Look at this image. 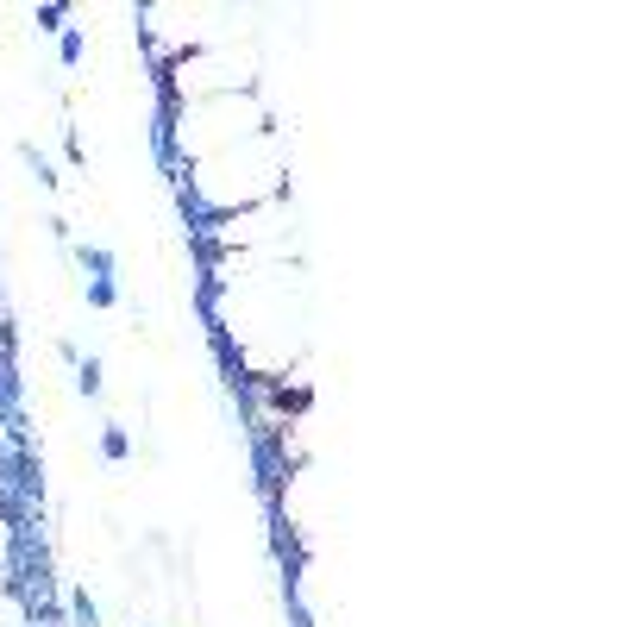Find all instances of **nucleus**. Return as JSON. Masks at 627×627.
<instances>
[{
    "label": "nucleus",
    "instance_id": "nucleus-1",
    "mask_svg": "<svg viewBox=\"0 0 627 627\" xmlns=\"http://www.w3.org/2000/svg\"><path fill=\"white\" fill-rule=\"evenodd\" d=\"M76 264L88 283H113V270H120V258H113V245H76Z\"/></svg>",
    "mask_w": 627,
    "mask_h": 627
},
{
    "label": "nucleus",
    "instance_id": "nucleus-2",
    "mask_svg": "<svg viewBox=\"0 0 627 627\" xmlns=\"http://www.w3.org/2000/svg\"><path fill=\"white\" fill-rule=\"evenodd\" d=\"M13 565H19V521L13 508H0V590L13 584Z\"/></svg>",
    "mask_w": 627,
    "mask_h": 627
},
{
    "label": "nucleus",
    "instance_id": "nucleus-3",
    "mask_svg": "<svg viewBox=\"0 0 627 627\" xmlns=\"http://www.w3.org/2000/svg\"><path fill=\"white\" fill-rule=\"evenodd\" d=\"M101 458H107V464H126V458H132V433H126V421H107V427H101Z\"/></svg>",
    "mask_w": 627,
    "mask_h": 627
},
{
    "label": "nucleus",
    "instance_id": "nucleus-4",
    "mask_svg": "<svg viewBox=\"0 0 627 627\" xmlns=\"http://www.w3.org/2000/svg\"><path fill=\"white\" fill-rule=\"evenodd\" d=\"M0 627H32V602H26V596H19L13 584H7V590H0Z\"/></svg>",
    "mask_w": 627,
    "mask_h": 627
},
{
    "label": "nucleus",
    "instance_id": "nucleus-5",
    "mask_svg": "<svg viewBox=\"0 0 627 627\" xmlns=\"http://www.w3.org/2000/svg\"><path fill=\"white\" fill-rule=\"evenodd\" d=\"M19 157H26V170L44 182V189H57V164H51V157H44V151L32 145V138H19Z\"/></svg>",
    "mask_w": 627,
    "mask_h": 627
},
{
    "label": "nucleus",
    "instance_id": "nucleus-6",
    "mask_svg": "<svg viewBox=\"0 0 627 627\" xmlns=\"http://www.w3.org/2000/svg\"><path fill=\"white\" fill-rule=\"evenodd\" d=\"M69 615H76V627H101V602L76 584V590H69Z\"/></svg>",
    "mask_w": 627,
    "mask_h": 627
},
{
    "label": "nucleus",
    "instance_id": "nucleus-7",
    "mask_svg": "<svg viewBox=\"0 0 627 627\" xmlns=\"http://www.w3.org/2000/svg\"><path fill=\"white\" fill-rule=\"evenodd\" d=\"M76 389H82V396H88V402H95V396H101V389H107V383H101V358H95V352H88V358L76 364Z\"/></svg>",
    "mask_w": 627,
    "mask_h": 627
},
{
    "label": "nucleus",
    "instance_id": "nucleus-8",
    "mask_svg": "<svg viewBox=\"0 0 627 627\" xmlns=\"http://www.w3.org/2000/svg\"><path fill=\"white\" fill-rule=\"evenodd\" d=\"M57 57H63L69 69L82 63V32H76V26H63V38H57Z\"/></svg>",
    "mask_w": 627,
    "mask_h": 627
},
{
    "label": "nucleus",
    "instance_id": "nucleus-9",
    "mask_svg": "<svg viewBox=\"0 0 627 627\" xmlns=\"http://www.w3.org/2000/svg\"><path fill=\"white\" fill-rule=\"evenodd\" d=\"M88 308H120V289L113 283H88Z\"/></svg>",
    "mask_w": 627,
    "mask_h": 627
},
{
    "label": "nucleus",
    "instance_id": "nucleus-10",
    "mask_svg": "<svg viewBox=\"0 0 627 627\" xmlns=\"http://www.w3.org/2000/svg\"><path fill=\"white\" fill-rule=\"evenodd\" d=\"M38 32H63V7H38Z\"/></svg>",
    "mask_w": 627,
    "mask_h": 627
}]
</instances>
